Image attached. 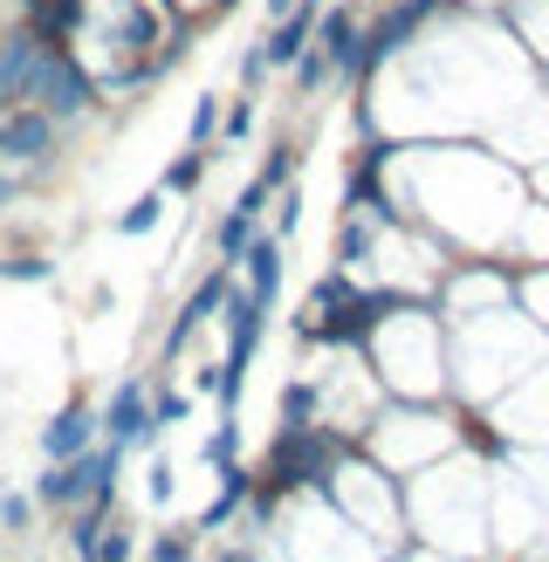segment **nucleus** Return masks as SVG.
<instances>
[{
	"instance_id": "39448f33",
	"label": "nucleus",
	"mask_w": 549,
	"mask_h": 562,
	"mask_svg": "<svg viewBox=\"0 0 549 562\" xmlns=\"http://www.w3.org/2000/svg\"><path fill=\"white\" fill-rule=\"evenodd\" d=\"M158 206H165L158 192H145V200H137V206L124 213V234H152V227H158Z\"/></svg>"
},
{
	"instance_id": "f257e3e1",
	"label": "nucleus",
	"mask_w": 549,
	"mask_h": 562,
	"mask_svg": "<svg viewBox=\"0 0 549 562\" xmlns=\"http://www.w3.org/2000/svg\"><path fill=\"white\" fill-rule=\"evenodd\" d=\"M110 432H117V439H145V398H137V384L117 391V405H110Z\"/></svg>"
},
{
	"instance_id": "0eeeda50",
	"label": "nucleus",
	"mask_w": 549,
	"mask_h": 562,
	"mask_svg": "<svg viewBox=\"0 0 549 562\" xmlns=\"http://www.w3.org/2000/svg\"><path fill=\"white\" fill-rule=\"evenodd\" d=\"M8 274H14V281H42L48 268H42V261H27V255H21V261H8Z\"/></svg>"
},
{
	"instance_id": "20e7f679",
	"label": "nucleus",
	"mask_w": 549,
	"mask_h": 562,
	"mask_svg": "<svg viewBox=\"0 0 549 562\" xmlns=\"http://www.w3.org/2000/svg\"><path fill=\"white\" fill-rule=\"evenodd\" d=\"M274 281H282V247L261 240V247H255V302H268V295H274Z\"/></svg>"
},
{
	"instance_id": "6e6552de",
	"label": "nucleus",
	"mask_w": 549,
	"mask_h": 562,
	"mask_svg": "<svg viewBox=\"0 0 549 562\" xmlns=\"http://www.w3.org/2000/svg\"><path fill=\"white\" fill-rule=\"evenodd\" d=\"M213 131V97H200V110H192V137H206Z\"/></svg>"
},
{
	"instance_id": "f03ea898",
	"label": "nucleus",
	"mask_w": 549,
	"mask_h": 562,
	"mask_svg": "<svg viewBox=\"0 0 549 562\" xmlns=\"http://www.w3.org/2000/svg\"><path fill=\"white\" fill-rule=\"evenodd\" d=\"M82 439H90V418H82V412H63V418H55V426L42 432V446H48V453H76Z\"/></svg>"
},
{
	"instance_id": "423d86ee",
	"label": "nucleus",
	"mask_w": 549,
	"mask_h": 562,
	"mask_svg": "<svg viewBox=\"0 0 549 562\" xmlns=\"http://www.w3.org/2000/svg\"><path fill=\"white\" fill-rule=\"evenodd\" d=\"M192 179H200V158H179V165H172V179H165V186H172V192H186Z\"/></svg>"
},
{
	"instance_id": "7ed1b4c3",
	"label": "nucleus",
	"mask_w": 549,
	"mask_h": 562,
	"mask_svg": "<svg viewBox=\"0 0 549 562\" xmlns=\"http://www.w3.org/2000/svg\"><path fill=\"white\" fill-rule=\"evenodd\" d=\"M302 35H310V14L282 21V35H274V42L261 48V63H295V55H302Z\"/></svg>"
},
{
	"instance_id": "1a4fd4ad",
	"label": "nucleus",
	"mask_w": 549,
	"mask_h": 562,
	"mask_svg": "<svg viewBox=\"0 0 549 562\" xmlns=\"http://www.w3.org/2000/svg\"><path fill=\"white\" fill-rule=\"evenodd\" d=\"M268 14H289V0H268Z\"/></svg>"
}]
</instances>
